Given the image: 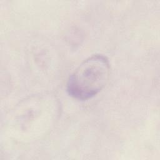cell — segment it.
Masks as SVG:
<instances>
[{
	"instance_id": "6da1fadb",
	"label": "cell",
	"mask_w": 160,
	"mask_h": 160,
	"mask_svg": "<svg viewBox=\"0 0 160 160\" xmlns=\"http://www.w3.org/2000/svg\"><path fill=\"white\" fill-rule=\"evenodd\" d=\"M110 75L108 58L96 54L86 59L69 76L66 89L78 100H87L98 94L107 84Z\"/></svg>"
}]
</instances>
